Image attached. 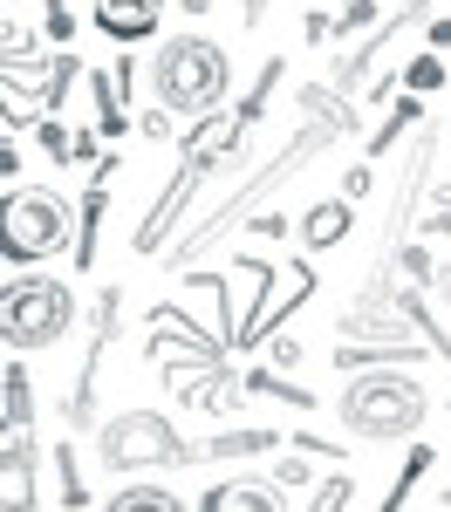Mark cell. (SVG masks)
Listing matches in <instances>:
<instances>
[{
	"mask_svg": "<svg viewBox=\"0 0 451 512\" xmlns=\"http://www.w3.org/2000/svg\"><path fill=\"white\" fill-rule=\"evenodd\" d=\"M7 499H0V512H35V444H28V431H7Z\"/></svg>",
	"mask_w": 451,
	"mask_h": 512,
	"instance_id": "obj_8",
	"label": "cell"
},
{
	"mask_svg": "<svg viewBox=\"0 0 451 512\" xmlns=\"http://www.w3.org/2000/svg\"><path fill=\"white\" fill-rule=\"evenodd\" d=\"M103 512H185V499H178V492H164V485H123Z\"/></svg>",
	"mask_w": 451,
	"mask_h": 512,
	"instance_id": "obj_13",
	"label": "cell"
},
{
	"mask_svg": "<svg viewBox=\"0 0 451 512\" xmlns=\"http://www.w3.org/2000/svg\"><path fill=\"white\" fill-rule=\"evenodd\" d=\"M55 458H62V499H69V512H76L82 499H89V485H82V478H76V451H69V444H62V451H55Z\"/></svg>",
	"mask_w": 451,
	"mask_h": 512,
	"instance_id": "obj_18",
	"label": "cell"
},
{
	"mask_svg": "<svg viewBox=\"0 0 451 512\" xmlns=\"http://www.w3.org/2000/svg\"><path fill=\"white\" fill-rule=\"evenodd\" d=\"M246 130H253V117H246V110H240V117H226V123H199V130H192V144H185V164L171 171V185H164L158 212H151V219H144V233H137V246H144V253H151V246L164 239V226L178 219V205L199 192V185H205V178H212V171H219L226 158H233V151H246Z\"/></svg>",
	"mask_w": 451,
	"mask_h": 512,
	"instance_id": "obj_3",
	"label": "cell"
},
{
	"mask_svg": "<svg viewBox=\"0 0 451 512\" xmlns=\"http://www.w3.org/2000/svg\"><path fill=\"white\" fill-rule=\"evenodd\" d=\"M96 82V89H89V96H96V117H103V137H123V130H130V117H123L117 110V69H110V76H89Z\"/></svg>",
	"mask_w": 451,
	"mask_h": 512,
	"instance_id": "obj_15",
	"label": "cell"
},
{
	"mask_svg": "<svg viewBox=\"0 0 451 512\" xmlns=\"http://www.w3.org/2000/svg\"><path fill=\"white\" fill-rule=\"evenodd\" d=\"M349 205H356V198H322V205H308V212H301V246H308V253L342 246V239H349V219H356Z\"/></svg>",
	"mask_w": 451,
	"mask_h": 512,
	"instance_id": "obj_9",
	"label": "cell"
},
{
	"mask_svg": "<svg viewBox=\"0 0 451 512\" xmlns=\"http://www.w3.org/2000/svg\"><path fill=\"white\" fill-rule=\"evenodd\" d=\"M164 0H96V28L117 41V48H137L144 35H158Z\"/></svg>",
	"mask_w": 451,
	"mask_h": 512,
	"instance_id": "obj_7",
	"label": "cell"
},
{
	"mask_svg": "<svg viewBox=\"0 0 451 512\" xmlns=\"http://www.w3.org/2000/svg\"><path fill=\"white\" fill-rule=\"evenodd\" d=\"M424 410H431V396L417 390L410 376H390V369H356L342 383V403H335L342 431L363 437V444H397V437H410L424 424Z\"/></svg>",
	"mask_w": 451,
	"mask_h": 512,
	"instance_id": "obj_2",
	"label": "cell"
},
{
	"mask_svg": "<svg viewBox=\"0 0 451 512\" xmlns=\"http://www.w3.org/2000/svg\"><path fill=\"white\" fill-rule=\"evenodd\" d=\"M62 239H69V205L48 185H14L7 192V260L14 267H35L48 253H62Z\"/></svg>",
	"mask_w": 451,
	"mask_h": 512,
	"instance_id": "obj_6",
	"label": "cell"
},
{
	"mask_svg": "<svg viewBox=\"0 0 451 512\" xmlns=\"http://www.w3.org/2000/svg\"><path fill=\"white\" fill-rule=\"evenodd\" d=\"M260 7H267V0H240V14H246V21H260Z\"/></svg>",
	"mask_w": 451,
	"mask_h": 512,
	"instance_id": "obj_24",
	"label": "cell"
},
{
	"mask_svg": "<svg viewBox=\"0 0 451 512\" xmlns=\"http://www.w3.org/2000/svg\"><path fill=\"white\" fill-rule=\"evenodd\" d=\"M404 123H417V103H404V110H390V123L376 130V144H369V151H390V144L404 137Z\"/></svg>",
	"mask_w": 451,
	"mask_h": 512,
	"instance_id": "obj_19",
	"label": "cell"
},
{
	"mask_svg": "<svg viewBox=\"0 0 451 512\" xmlns=\"http://www.w3.org/2000/svg\"><path fill=\"white\" fill-rule=\"evenodd\" d=\"M103 465L110 472H158V465H199V444L171 431L164 410H117L103 424Z\"/></svg>",
	"mask_w": 451,
	"mask_h": 512,
	"instance_id": "obj_5",
	"label": "cell"
},
{
	"mask_svg": "<svg viewBox=\"0 0 451 512\" xmlns=\"http://www.w3.org/2000/svg\"><path fill=\"white\" fill-rule=\"evenodd\" d=\"M103 212H110V192L96 185V192H82V239H76V267L96 260V226H103Z\"/></svg>",
	"mask_w": 451,
	"mask_h": 512,
	"instance_id": "obj_14",
	"label": "cell"
},
{
	"mask_svg": "<svg viewBox=\"0 0 451 512\" xmlns=\"http://www.w3.org/2000/svg\"><path fill=\"white\" fill-rule=\"evenodd\" d=\"M48 35H55V41L76 35V21H69V0H48Z\"/></svg>",
	"mask_w": 451,
	"mask_h": 512,
	"instance_id": "obj_21",
	"label": "cell"
},
{
	"mask_svg": "<svg viewBox=\"0 0 451 512\" xmlns=\"http://www.w3.org/2000/svg\"><path fill=\"white\" fill-rule=\"evenodd\" d=\"M410 89H417V96H424V89H438V82H445V55H438V48H431V55H417V62H410Z\"/></svg>",
	"mask_w": 451,
	"mask_h": 512,
	"instance_id": "obj_17",
	"label": "cell"
},
{
	"mask_svg": "<svg viewBox=\"0 0 451 512\" xmlns=\"http://www.w3.org/2000/svg\"><path fill=\"white\" fill-rule=\"evenodd\" d=\"M294 451H308V458H335V444H328V437H294Z\"/></svg>",
	"mask_w": 451,
	"mask_h": 512,
	"instance_id": "obj_23",
	"label": "cell"
},
{
	"mask_svg": "<svg viewBox=\"0 0 451 512\" xmlns=\"http://www.w3.org/2000/svg\"><path fill=\"white\" fill-rule=\"evenodd\" d=\"M199 512H287V506H281V492L260 485V478H226V485L205 492Z\"/></svg>",
	"mask_w": 451,
	"mask_h": 512,
	"instance_id": "obj_10",
	"label": "cell"
},
{
	"mask_svg": "<svg viewBox=\"0 0 451 512\" xmlns=\"http://www.w3.org/2000/svg\"><path fill=\"white\" fill-rule=\"evenodd\" d=\"M445 301H451V267H445Z\"/></svg>",
	"mask_w": 451,
	"mask_h": 512,
	"instance_id": "obj_26",
	"label": "cell"
},
{
	"mask_svg": "<svg viewBox=\"0 0 451 512\" xmlns=\"http://www.w3.org/2000/svg\"><path fill=\"white\" fill-rule=\"evenodd\" d=\"M69 321H76V294H69L62 280H41V274L35 280H7V294H0V335H7V355L62 342Z\"/></svg>",
	"mask_w": 451,
	"mask_h": 512,
	"instance_id": "obj_4",
	"label": "cell"
},
{
	"mask_svg": "<svg viewBox=\"0 0 451 512\" xmlns=\"http://www.w3.org/2000/svg\"><path fill=\"white\" fill-rule=\"evenodd\" d=\"M151 89H158V103L171 117H212L226 103V89H233V62H226L219 41L171 35L158 48V62H151Z\"/></svg>",
	"mask_w": 451,
	"mask_h": 512,
	"instance_id": "obj_1",
	"label": "cell"
},
{
	"mask_svg": "<svg viewBox=\"0 0 451 512\" xmlns=\"http://www.w3.org/2000/svg\"><path fill=\"white\" fill-rule=\"evenodd\" d=\"M424 472H431V451L417 444V451H410V465L397 472V485H390V499H383V512H404V492H410V485H417Z\"/></svg>",
	"mask_w": 451,
	"mask_h": 512,
	"instance_id": "obj_16",
	"label": "cell"
},
{
	"mask_svg": "<svg viewBox=\"0 0 451 512\" xmlns=\"http://www.w3.org/2000/svg\"><path fill=\"white\" fill-rule=\"evenodd\" d=\"M424 41H431V48L445 55V48H451V14H445V21H431V28H424Z\"/></svg>",
	"mask_w": 451,
	"mask_h": 512,
	"instance_id": "obj_22",
	"label": "cell"
},
{
	"mask_svg": "<svg viewBox=\"0 0 451 512\" xmlns=\"http://www.w3.org/2000/svg\"><path fill=\"white\" fill-rule=\"evenodd\" d=\"M185 14H205V0H185Z\"/></svg>",
	"mask_w": 451,
	"mask_h": 512,
	"instance_id": "obj_25",
	"label": "cell"
},
{
	"mask_svg": "<svg viewBox=\"0 0 451 512\" xmlns=\"http://www.w3.org/2000/svg\"><path fill=\"white\" fill-rule=\"evenodd\" d=\"M0 410H7V417H0L7 431H28V424H35V390H28L21 362H7V369H0Z\"/></svg>",
	"mask_w": 451,
	"mask_h": 512,
	"instance_id": "obj_11",
	"label": "cell"
},
{
	"mask_svg": "<svg viewBox=\"0 0 451 512\" xmlns=\"http://www.w3.org/2000/svg\"><path fill=\"white\" fill-rule=\"evenodd\" d=\"M281 437L274 431H219L212 444H199V458H260V451H274Z\"/></svg>",
	"mask_w": 451,
	"mask_h": 512,
	"instance_id": "obj_12",
	"label": "cell"
},
{
	"mask_svg": "<svg viewBox=\"0 0 451 512\" xmlns=\"http://www.w3.org/2000/svg\"><path fill=\"white\" fill-rule=\"evenodd\" d=\"M274 478H281V485H308V451H294V458H281V465H274Z\"/></svg>",
	"mask_w": 451,
	"mask_h": 512,
	"instance_id": "obj_20",
	"label": "cell"
}]
</instances>
